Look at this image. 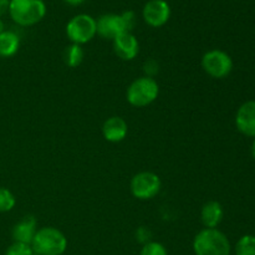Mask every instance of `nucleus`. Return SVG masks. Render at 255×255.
I'll return each instance as SVG.
<instances>
[{
  "mask_svg": "<svg viewBox=\"0 0 255 255\" xmlns=\"http://www.w3.org/2000/svg\"><path fill=\"white\" fill-rule=\"evenodd\" d=\"M196 255H231V243L226 234L217 228H204L193 239Z\"/></svg>",
  "mask_w": 255,
  "mask_h": 255,
  "instance_id": "f257e3e1",
  "label": "nucleus"
},
{
  "mask_svg": "<svg viewBox=\"0 0 255 255\" xmlns=\"http://www.w3.org/2000/svg\"><path fill=\"white\" fill-rule=\"evenodd\" d=\"M139 255H168V253L163 244L158 242H148L143 244Z\"/></svg>",
  "mask_w": 255,
  "mask_h": 255,
  "instance_id": "aec40b11",
  "label": "nucleus"
},
{
  "mask_svg": "<svg viewBox=\"0 0 255 255\" xmlns=\"http://www.w3.org/2000/svg\"><path fill=\"white\" fill-rule=\"evenodd\" d=\"M202 67L213 79H224L233 70V60L226 51L209 50L202 57Z\"/></svg>",
  "mask_w": 255,
  "mask_h": 255,
  "instance_id": "0eeeda50",
  "label": "nucleus"
},
{
  "mask_svg": "<svg viewBox=\"0 0 255 255\" xmlns=\"http://www.w3.org/2000/svg\"><path fill=\"white\" fill-rule=\"evenodd\" d=\"M129 188L134 198L139 201H149L158 196L162 188V182L156 173L144 171L132 177Z\"/></svg>",
  "mask_w": 255,
  "mask_h": 255,
  "instance_id": "423d86ee",
  "label": "nucleus"
},
{
  "mask_svg": "<svg viewBox=\"0 0 255 255\" xmlns=\"http://www.w3.org/2000/svg\"><path fill=\"white\" fill-rule=\"evenodd\" d=\"M84 49L81 47V45L71 44L70 46H67L66 49H65V64L69 67H71V69L79 67L80 65H81L82 60H84Z\"/></svg>",
  "mask_w": 255,
  "mask_h": 255,
  "instance_id": "dca6fc26",
  "label": "nucleus"
},
{
  "mask_svg": "<svg viewBox=\"0 0 255 255\" xmlns=\"http://www.w3.org/2000/svg\"><path fill=\"white\" fill-rule=\"evenodd\" d=\"M37 232V222L32 216H26L17 222L12 228V239L19 243L31 244Z\"/></svg>",
  "mask_w": 255,
  "mask_h": 255,
  "instance_id": "ddd939ff",
  "label": "nucleus"
},
{
  "mask_svg": "<svg viewBox=\"0 0 255 255\" xmlns=\"http://www.w3.org/2000/svg\"><path fill=\"white\" fill-rule=\"evenodd\" d=\"M10 0H0V17L5 14H9Z\"/></svg>",
  "mask_w": 255,
  "mask_h": 255,
  "instance_id": "4be33fe9",
  "label": "nucleus"
},
{
  "mask_svg": "<svg viewBox=\"0 0 255 255\" xmlns=\"http://www.w3.org/2000/svg\"><path fill=\"white\" fill-rule=\"evenodd\" d=\"M2 31H4V22H2L1 17H0V34H1Z\"/></svg>",
  "mask_w": 255,
  "mask_h": 255,
  "instance_id": "393cba45",
  "label": "nucleus"
},
{
  "mask_svg": "<svg viewBox=\"0 0 255 255\" xmlns=\"http://www.w3.org/2000/svg\"><path fill=\"white\" fill-rule=\"evenodd\" d=\"M20 47V39L17 34L9 30H4L0 34V56H14Z\"/></svg>",
  "mask_w": 255,
  "mask_h": 255,
  "instance_id": "2eb2a0df",
  "label": "nucleus"
},
{
  "mask_svg": "<svg viewBox=\"0 0 255 255\" xmlns=\"http://www.w3.org/2000/svg\"><path fill=\"white\" fill-rule=\"evenodd\" d=\"M224 211L219 202L209 201L202 207L201 219L206 228H217L223 219Z\"/></svg>",
  "mask_w": 255,
  "mask_h": 255,
  "instance_id": "4468645a",
  "label": "nucleus"
},
{
  "mask_svg": "<svg viewBox=\"0 0 255 255\" xmlns=\"http://www.w3.org/2000/svg\"><path fill=\"white\" fill-rule=\"evenodd\" d=\"M16 204L15 196L7 188L0 187V213H6L14 209Z\"/></svg>",
  "mask_w": 255,
  "mask_h": 255,
  "instance_id": "a211bd4d",
  "label": "nucleus"
},
{
  "mask_svg": "<svg viewBox=\"0 0 255 255\" xmlns=\"http://www.w3.org/2000/svg\"><path fill=\"white\" fill-rule=\"evenodd\" d=\"M64 1L66 2V4L72 5V6H77V5L82 4V2H84L85 0H64Z\"/></svg>",
  "mask_w": 255,
  "mask_h": 255,
  "instance_id": "5701e85b",
  "label": "nucleus"
},
{
  "mask_svg": "<svg viewBox=\"0 0 255 255\" xmlns=\"http://www.w3.org/2000/svg\"><path fill=\"white\" fill-rule=\"evenodd\" d=\"M5 255H35L31 244L14 242L5 252Z\"/></svg>",
  "mask_w": 255,
  "mask_h": 255,
  "instance_id": "6ab92c4d",
  "label": "nucleus"
},
{
  "mask_svg": "<svg viewBox=\"0 0 255 255\" xmlns=\"http://www.w3.org/2000/svg\"><path fill=\"white\" fill-rule=\"evenodd\" d=\"M237 255H255V237L243 236L236 246Z\"/></svg>",
  "mask_w": 255,
  "mask_h": 255,
  "instance_id": "f3484780",
  "label": "nucleus"
},
{
  "mask_svg": "<svg viewBox=\"0 0 255 255\" xmlns=\"http://www.w3.org/2000/svg\"><path fill=\"white\" fill-rule=\"evenodd\" d=\"M252 154H253V157L255 158V138L253 141V144H252Z\"/></svg>",
  "mask_w": 255,
  "mask_h": 255,
  "instance_id": "b1692460",
  "label": "nucleus"
},
{
  "mask_svg": "<svg viewBox=\"0 0 255 255\" xmlns=\"http://www.w3.org/2000/svg\"><path fill=\"white\" fill-rule=\"evenodd\" d=\"M144 22L152 27H161L171 17V6L166 0H148L142 10Z\"/></svg>",
  "mask_w": 255,
  "mask_h": 255,
  "instance_id": "6e6552de",
  "label": "nucleus"
},
{
  "mask_svg": "<svg viewBox=\"0 0 255 255\" xmlns=\"http://www.w3.org/2000/svg\"><path fill=\"white\" fill-rule=\"evenodd\" d=\"M159 95V85L153 77L142 76L128 86L126 99L134 107H146L153 104Z\"/></svg>",
  "mask_w": 255,
  "mask_h": 255,
  "instance_id": "20e7f679",
  "label": "nucleus"
},
{
  "mask_svg": "<svg viewBox=\"0 0 255 255\" xmlns=\"http://www.w3.org/2000/svg\"><path fill=\"white\" fill-rule=\"evenodd\" d=\"M97 34L104 39L114 40L122 32H128L121 15L104 14L96 20Z\"/></svg>",
  "mask_w": 255,
  "mask_h": 255,
  "instance_id": "1a4fd4ad",
  "label": "nucleus"
},
{
  "mask_svg": "<svg viewBox=\"0 0 255 255\" xmlns=\"http://www.w3.org/2000/svg\"><path fill=\"white\" fill-rule=\"evenodd\" d=\"M237 128L241 133L255 138V101H247L237 111Z\"/></svg>",
  "mask_w": 255,
  "mask_h": 255,
  "instance_id": "9b49d317",
  "label": "nucleus"
},
{
  "mask_svg": "<svg viewBox=\"0 0 255 255\" xmlns=\"http://www.w3.org/2000/svg\"><path fill=\"white\" fill-rule=\"evenodd\" d=\"M96 19L91 15H75L66 25V35L72 44H87L96 36Z\"/></svg>",
  "mask_w": 255,
  "mask_h": 255,
  "instance_id": "39448f33",
  "label": "nucleus"
},
{
  "mask_svg": "<svg viewBox=\"0 0 255 255\" xmlns=\"http://www.w3.org/2000/svg\"><path fill=\"white\" fill-rule=\"evenodd\" d=\"M31 247L35 255H62L67 249V238L57 228L44 227L37 229Z\"/></svg>",
  "mask_w": 255,
  "mask_h": 255,
  "instance_id": "f03ea898",
  "label": "nucleus"
},
{
  "mask_svg": "<svg viewBox=\"0 0 255 255\" xmlns=\"http://www.w3.org/2000/svg\"><path fill=\"white\" fill-rule=\"evenodd\" d=\"M121 16L124 19L125 25H126L127 31L131 32L133 30L134 24H136V15H134V12L132 10H127V11L122 12Z\"/></svg>",
  "mask_w": 255,
  "mask_h": 255,
  "instance_id": "412c9836",
  "label": "nucleus"
},
{
  "mask_svg": "<svg viewBox=\"0 0 255 255\" xmlns=\"http://www.w3.org/2000/svg\"><path fill=\"white\" fill-rule=\"evenodd\" d=\"M9 15L20 26H32L44 19L46 5L44 0H10Z\"/></svg>",
  "mask_w": 255,
  "mask_h": 255,
  "instance_id": "7ed1b4c3",
  "label": "nucleus"
},
{
  "mask_svg": "<svg viewBox=\"0 0 255 255\" xmlns=\"http://www.w3.org/2000/svg\"><path fill=\"white\" fill-rule=\"evenodd\" d=\"M112 41H114L115 54L120 59L125 60V61H131V60L136 59V56L138 55V40L132 32H122L121 35L115 37Z\"/></svg>",
  "mask_w": 255,
  "mask_h": 255,
  "instance_id": "9d476101",
  "label": "nucleus"
},
{
  "mask_svg": "<svg viewBox=\"0 0 255 255\" xmlns=\"http://www.w3.org/2000/svg\"><path fill=\"white\" fill-rule=\"evenodd\" d=\"M127 133H128V126L122 117H110L102 126V134H104L105 139L111 143H119V142L124 141Z\"/></svg>",
  "mask_w": 255,
  "mask_h": 255,
  "instance_id": "f8f14e48",
  "label": "nucleus"
}]
</instances>
